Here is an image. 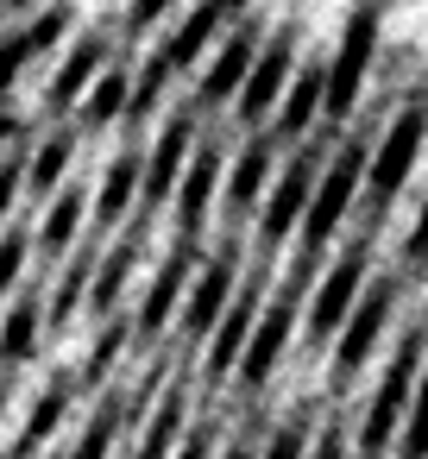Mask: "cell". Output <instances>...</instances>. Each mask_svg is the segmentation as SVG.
<instances>
[{
  "mask_svg": "<svg viewBox=\"0 0 428 459\" xmlns=\"http://www.w3.org/2000/svg\"><path fill=\"white\" fill-rule=\"evenodd\" d=\"M378 20H384L378 0H359V7L346 13V26H340V51H334V64H328V120H346L353 101H359V82H365L371 51H378Z\"/></svg>",
  "mask_w": 428,
  "mask_h": 459,
  "instance_id": "1",
  "label": "cell"
},
{
  "mask_svg": "<svg viewBox=\"0 0 428 459\" xmlns=\"http://www.w3.org/2000/svg\"><path fill=\"white\" fill-rule=\"evenodd\" d=\"M359 177H371V170H365V145L353 139V145H340L334 164L321 170V189H315V202H309V214H302V252H315V246L334 239L340 214H346L353 195H359Z\"/></svg>",
  "mask_w": 428,
  "mask_h": 459,
  "instance_id": "2",
  "label": "cell"
},
{
  "mask_svg": "<svg viewBox=\"0 0 428 459\" xmlns=\"http://www.w3.org/2000/svg\"><path fill=\"white\" fill-rule=\"evenodd\" d=\"M296 70V26H277L271 39H265V51H258V64H252V76H246V89H240V126H258V120H271L277 108H284V95H290V76Z\"/></svg>",
  "mask_w": 428,
  "mask_h": 459,
  "instance_id": "3",
  "label": "cell"
},
{
  "mask_svg": "<svg viewBox=\"0 0 428 459\" xmlns=\"http://www.w3.org/2000/svg\"><path fill=\"white\" fill-rule=\"evenodd\" d=\"M422 139H428V101H409L397 120H390V133H384V145L371 152V208H384L397 189H403V177H409V164H415V152H422Z\"/></svg>",
  "mask_w": 428,
  "mask_h": 459,
  "instance_id": "4",
  "label": "cell"
},
{
  "mask_svg": "<svg viewBox=\"0 0 428 459\" xmlns=\"http://www.w3.org/2000/svg\"><path fill=\"white\" fill-rule=\"evenodd\" d=\"M258 51H265V39H258V20L233 26V32L221 39L214 64L202 70V89H196V101H202V108H214V101H240V89H246V76H252Z\"/></svg>",
  "mask_w": 428,
  "mask_h": 459,
  "instance_id": "5",
  "label": "cell"
},
{
  "mask_svg": "<svg viewBox=\"0 0 428 459\" xmlns=\"http://www.w3.org/2000/svg\"><path fill=\"white\" fill-rule=\"evenodd\" d=\"M196 145V114L183 108V114H170V126L158 133V145H152V158H145V208H158V202H177V189H183V170H189V152Z\"/></svg>",
  "mask_w": 428,
  "mask_h": 459,
  "instance_id": "6",
  "label": "cell"
},
{
  "mask_svg": "<svg viewBox=\"0 0 428 459\" xmlns=\"http://www.w3.org/2000/svg\"><path fill=\"white\" fill-rule=\"evenodd\" d=\"M315 189H321V177H315V158L302 152V158H290L284 164V177L271 183V195H265V214H258V239L265 246H284V233L309 214V202H315Z\"/></svg>",
  "mask_w": 428,
  "mask_h": 459,
  "instance_id": "7",
  "label": "cell"
},
{
  "mask_svg": "<svg viewBox=\"0 0 428 459\" xmlns=\"http://www.w3.org/2000/svg\"><path fill=\"white\" fill-rule=\"evenodd\" d=\"M233 296H240V283H233V252H214L202 271H196V283H189V296H183V333L189 340H214V327L227 321V308H233Z\"/></svg>",
  "mask_w": 428,
  "mask_h": 459,
  "instance_id": "8",
  "label": "cell"
},
{
  "mask_svg": "<svg viewBox=\"0 0 428 459\" xmlns=\"http://www.w3.org/2000/svg\"><path fill=\"white\" fill-rule=\"evenodd\" d=\"M101 70H108V32H83V39L70 45V57L57 64L51 89H45V114H70V108H83V95L101 82Z\"/></svg>",
  "mask_w": 428,
  "mask_h": 459,
  "instance_id": "9",
  "label": "cell"
},
{
  "mask_svg": "<svg viewBox=\"0 0 428 459\" xmlns=\"http://www.w3.org/2000/svg\"><path fill=\"white\" fill-rule=\"evenodd\" d=\"M221 189H227L221 183V145H196V158L183 170V189H177V246H189L202 233V214L214 208Z\"/></svg>",
  "mask_w": 428,
  "mask_h": 459,
  "instance_id": "10",
  "label": "cell"
},
{
  "mask_svg": "<svg viewBox=\"0 0 428 459\" xmlns=\"http://www.w3.org/2000/svg\"><path fill=\"white\" fill-rule=\"evenodd\" d=\"M252 327H258V283H246V290L233 296L227 321L214 327V346H208V371H214V377L240 371V359H246V346H252Z\"/></svg>",
  "mask_w": 428,
  "mask_h": 459,
  "instance_id": "11",
  "label": "cell"
},
{
  "mask_svg": "<svg viewBox=\"0 0 428 459\" xmlns=\"http://www.w3.org/2000/svg\"><path fill=\"white\" fill-rule=\"evenodd\" d=\"M265 183H271V139H252V145L233 158V170H227V189H221V208H227V221H246V214H252V202H258V195H271Z\"/></svg>",
  "mask_w": 428,
  "mask_h": 459,
  "instance_id": "12",
  "label": "cell"
},
{
  "mask_svg": "<svg viewBox=\"0 0 428 459\" xmlns=\"http://www.w3.org/2000/svg\"><path fill=\"white\" fill-rule=\"evenodd\" d=\"M139 195H145V158H139V152H120V158L108 164V177H101V195H95V233L120 227Z\"/></svg>",
  "mask_w": 428,
  "mask_h": 459,
  "instance_id": "13",
  "label": "cell"
},
{
  "mask_svg": "<svg viewBox=\"0 0 428 459\" xmlns=\"http://www.w3.org/2000/svg\"><path fill=\"white\" fill-rule=\"evenodd\" d=\"M189 283H196V277H189V246H177V252L164 258V271H158V283H152V296L139 302V321H133V327H139V333L152 340V333H158V327H164V321H170V315L183 308V296H189Z\"/></svg>",
  "mask_w": 428,
  "mask_h": 459,
  "instance_id": "14",
  "label": "cell"
},
{
  "mask_svg": "<svg viewBox=\"0 0 428 459\" xmlns=\"http://www.w3.org/2000/svg\"><path fill=\"white\" fill-rule=\"evenodd\" d=\"M321 114H328V64H302V76L290 82V95L277 108V133L284 139H302Z\"/></svg>",
  "mask_w": 428,
  "mask_h": 459,
  "instance_id": "15",
  "label": "cell"
},
{
  "mask_svg": "<svg viewBox=\"0 0 428 459\" xmlns=\"http://www.w3.org/2000/svg\"><path fill=\"white\" fill-rule=\"evenodd\" d=\"M284 340H290V296H277V302L258 315V327H252V346H246V359H240V384H246V390L271 377Z\"/></svg>",
  "mask_w": 428,
  "mask_h": 459,
  "instance_id": "16",
  "label": "cell"
},
{
  "mask_svg": "<svg viewBox=\"0 0 428 459\" xmlns=\"http://www.w3.org/2000/svg\"><path fill=\"white\" fill-rule=\"evenodd\" d=\"M359 271H365V246H353V252H340V264L328 271V283L315 290V333H334L340 327V315L353 308V296H359Z\"/></svg>",
  "mask_w": 428,
  "mask_h": 459,
  "instance_id": "17",
  "label": "cell"
},
{
  "mask_svg": "<svg viewBox=\"0 0 428 459\" xmlns=\"http://www.w3.org/2000/svg\"><path fill=\"white\" fill-rule=\"evenodd\" d=\"M89 214H95V208H89V189H83V183H64V189L51 195V208H45V227H39V246H45L51 258H57V252H70Z\"/></svg>",
  "mask_w": 428,
  "mask_h": 459,
  "instance_id": "18",
  "label": "cell"
},
{
  "mask_svg": "<svg viewBox=\"0 0 428 459\" xmlns=\"http://www.w3.org/2000/svg\"><path fill=\"white\" fill-rule=\"evenodd\" d=\"M76 133H83V126H51V133L32 145V164H26V189H32V195H57V189H64V170H70Z\"/></svg>",
  "mask_w": 428,
  "mask_h": 459,
  "instance_id": "19",
  "label": "cell"
},
{
  "mask_svg": "<svg viewBox=\"0 0 428 459\" xmlns=\"http://www.w3.org/2000/svg\"><path fill=\"white\" fill-rule=\"evenodd\" d=\"M221 20H227V13H221V0H196V7H189V20H183V26L164 39V57H170V70H189V64H196V57L214 45Z\"/></svg>",
  "mask_w": 428,
  "mask_h": 459,
  "instance_id": "20",
  "label": "cell"
},
{
  "mask_svg": "<svg viewBox=\"0 0 428 459\" xmlns=\"http://www.w3.org/2000/svg\"><path fill=\"white\" fill-rule=\"evenodd\" d=\"M127 108H133V76H120V70H101V82L83 95V108H76V126L83 133H101V126H114V120H127Z\"/></svg>",
  "mask_w": 428,
  "mask_h": 459,
  "instance_id": "21",
  "label": "cell"
},
{
  "mask_svg": "<svg viewBox=\"0 0 428 459\" xmlns=\"http://www.w3.org/2000/svg\"><path fill=\"white\" fill-rule=\"evenodd\" d=\"M39 321H45L39 296H20L7 308V321H0V365H26L39 352Z\"/></svg>",
  "mask_w": 428,
  "mask_h": 459,
  "instance_id": "22",
  "label": "cell"
},
{
  "mask_svg": "<svg viewBox=\"0 0 428 459\" xmlns=\"http://www.w3.org/2000/svg\"><path fill=\"white\" fill-rule=\"evenodd\" d=\"M133 264H139V246H133V239L108 246V258H101V271H95V290H89V308H95V315H114V308H120Z\"/></svg>",
  "mask_w": 428,
  "mask_h": 459,
  "instance_id": "23",
  "label": "cell"
},
{
  "mask_svg": "<svg viewBox=\"0 0 428 459\" xmlns=\"http://www.w3.org/2000/svg\"><path fill=\"white\" fill-rule=\"evenodd\" d=\"M177 70H170V57H164V45L139 64V76H133V108H127V126H145L152 120V108H164V82H170Z\"/></svg>",
  "mask_w": 428,
  "mask_h": 459,
  "instance_id": "24",
  "label": "cell"
},
{
  "mask_svg": "<svg viewBox=\"0 0 428 459\" xmlns=\"http://www.w3.org/2000/svg\"><path fill=\"white\" fill-rule=\"evenodd\" d=\"M64 409H70V377H51V384H45V396L32 403V421H26V434H20V446H13V453H32V446H45V434H57Z\"/></svg>",
  "mask_w": 428,
  "mask_h": 459,
  "instance_id": "25",
  "label": "cell"
},
{
  "mask_svg": "<svg viewBox=\"0 0 428 459\" xmlns=\"http://www.w3.org/2000/svg\"><path fill=\"white\" fill-rule=\"evenodd\" d=\"M384 302H390V290H371V296L359 302V315H353V327H346V340H340V371H353V365L365 359L371 333L384 327Z\"/></svg>",
  "mask_w": 428,
  "mask_h": 459,
  "instance_id": "26",
  "label": "cell"
},
{
  "mask_svg": "<svg viewBox=\"0 0 428 459\" xmlns=\"http://www.w3.org/2000/svg\"><path fill=\"white\" fill-rule=\"evenodd\" d=\"M177 434H183V390H170V396L158 403V415H152V428H145V440H139V459H177V453H170V446H183Z\"/></svg>",
  "mask_w": 428,
  "mask_h": 459,
  "instance_id": "27",
  "label": "cell"
},
{
  "mask_svg": "<svg viewBox=\"0 0 428 459\" xmlns=\"http://www.w3.org/2000/svg\"><path fill=\"white\" fill-rule=\"evenodd\" d=\"M120 415H127V409H120V396H114V403H108V409H101V415L83 428L76 459H108V453H114V434H120Z\"/></svg>",
  "mask_w": 428,
  "mask_h": 459,
  "instance_id": "28",
  "label": "cell"
},
{
  "mask_svg": "<svg viewBox=\"0 0 428 459\" xmlns=\"http://www.w3.org/2000/svg\"><path fill=\"white\" fill-rule=\"evenodd\" d=\"M32 57H39V51H32L26 32H7V39H0V108H7V95L20 89V76H26Z\"/></svg>",
  "mask_w": 428,
  "mask_h": 459,
  "instance_id": "29",
  "label": "cell"
},
{
  "mask_svg": "<svg viewBox=\"0 0 428 459\" xmlns=\"http://www.w3.org/2000/svg\"><path fill=\"white\" fill-rule=\"evenodd\" d=\"M70 26H76V7H70V0H57L51 13H39V20L26 26V39H32V51L45 57V51H57V45H64V32H70Z\"/></svg>",
  "mask_w": 428,
  "mask_h": 459,
  "instance_id": "30",
  "label": "cell"
},
{
  "mask_svg": "<svg viewBox=\"0 0 428 459\" xmlns=\"http://www.w3.org/2000/svg\"><path fill=\"white\" fill-rule=\"evenodd\" d=\"M127 333H133L127 321H108V327L95 333V346H89V365H83V377H89V384H101V371H108V365L120 359V346H127Z\"/></svg>",
  "mask_w": 428,
  "mask_h": 459,
  "instance_id": "31",
  "label": "cell"
},
{
  "mask_svg": "<svg viewBox=\"0 0 428 459\" xmlns=\"http://www.w3.org/2000/svg\"><path fill=\"white\" fill-rule=\"evenodd\" d=\"M83 290H95V277H89V252H83V258L70 264V277L57 283V302H51V327H64V321H70V308L83 302Z\"/></svg>",
  "mask_w": 428,
  "mask_h": 459,
  "instance_id": "32",
  "label": "cell"
},
{
  "mask_svg": "<svg viewBox=\"0 0 428 459\" xmlns=\"http://www.w3.org/2000/svg\"><path fill=\"white\" fill-rule=\"evenodd\" d=\"M26 252H32V239H26L20 227H7V233H0V296H7V290L20 283V271H26Z\"/></svg>",
  "mask_w": 428,
  "mask_h": 459,
  "instance_id": "33",
  "label": "cell"
},
{
  "mask_svg": "<svg viewBox=\"0 0 428 459\" xmlns=\"http://www.w3.org/2000/svg\"><path fill=\"white\" fill-rule=\"evenodd\" d=\"M26 164H32V158H20V152L0 164V221L13 214V202H20V189H26Z\"/></svg>",
  "mask_w": 428,
  "mask_h": 459,
  "instance_id": "34",
  "label": "cell"
},
{
  "mask_svg": "<svg viewBox=\"0 0 428 459\" xmlns=\"http://www.w3.org/2000/svg\"><path fill=\"white\" fill-rule=\"evenodd\" d=\"M170 7H177V0H133V7H127V32L139 39V32H145L152 20H164Z\"/></svg>",
  "mask_w": 428,
  "mask_h": 459,
  "instance_id": "35",
  "label": "cell"
},
{
  "mask_svg": "<svg viewBox=\"0 0 428 459\" xmlns=\"http://www.w3.org/2000/svg\"><path fill=\"white\" fill-rule=\"evenodd\" d=\"M208 446H214V434H208V428H189L183 446H177V459H208Z\"/></svg>",
  "mask_w": 428,
  "mask_h": 459,
  "instance_id": "36",
  "label": "cell"
},
{
  "mask_svg": "<svg viewBox=\"0 0 428 459\" xmlns=\"http://www.w3.org/2000/svg\"><path fill=\"white\" fill-rule=\"evenodd\" d=\"M265 459H302V434H296V428H284V434L271 440V453H265Z\"/></svg>",
  "mask_w": 428,
  "mask_h": 459,
  "instance_id": "37",
  "label": "cell"
},
{
  "mask_svg": "<svg viewBox=\"0 0 428 459\" xmlns=\"http://www.w3.org/2000/svg\"><path fill=\"white\" fill-rule=\"evenodd\" d=\"M13 139H20V120H13L7 108H0V164H7V158H13Z\"/></svg>",
  "mask_w": 428,
  "mask_h": 459,
  "instance_id": "38",
  "label": "cell"
},
{
  "mask_svg": "<svg viewBox=\"0 0 428 459\" xmlns=\"http://www.w3.org/2000/svg\"><path fill=\"white\" fill-rule=\"evenodd\" d=\"M246 7H252V0H221V13H227V20H240Z\"/></svg>",
  "mask_w": 428,
  "mask_h": 459,
  "instance_id": "39",
  "label": "cell"
},
{
  "mask_svg": "<svg viewBox=\"0 0 428 459\" xmlns=\"http://www.w3.org/2000/svg\"><path fill=\"white\" fill-rule=\"evenodd\" d=\"M315 459H340V453H334V440H321V453H315Z\"/></svg>",
  "mask_w": 428,
  "mask_h": 459,
  "instance_id": "40",
  "label": "cell"
},
{
  "mask_svg": "<svg viewBox=\"0 0 428 459\" xmlns=\"http://www.w3.org/2000/svg\"><path fill=\"white\" fill-rule=\"evenodd\" d=\"M0 7H39V0H0Z\"/></svg>",
  "mask_w": 428,
  "mask_h": 459,
  "instance_id": "41",
  "label": "cell"
},
{
  "mask_svg": "<svg viewBox=\"0 0 428 459\" xmlns=\"http://www.w3.org/2000/svg\"><path fill=\"white\" fill-rule=\"evenodd\" d=\"M227 459H252V453H246V446H233V453H227Z\"/></svg>",
  "mask_w": 428,
  "mask_h": 459,
  "instance_id": "42",
  "label": "cell"
},
{
  "mask_svg": "<svg viewBox=\"0 0 428 459\" xmlns=\"http://www.w3.org/2000/svg\"><path fill=\"white\" fill-rule=\"evenodd\" d=\"M0 459H26V453H0Z\"/></svg>",
  "mask_w": 428,
  "mask_h": 459,
  "instance_id": "43",
  "label": "cell"
},
{
  "mask_svg": "<svg viewBox=\"0 0 428 459\" xmlns=\"http://www.w3.org/2000/svg\"><path fill=\"white\" fill-rule=\"evenodd\" d=\"M0 409H7V390H0Z\"/></svg>",
  "mask_w": 428,
  "mask_h": 459,
  "instance_id": "44",
  "label": "cell"
}]
</instances>
